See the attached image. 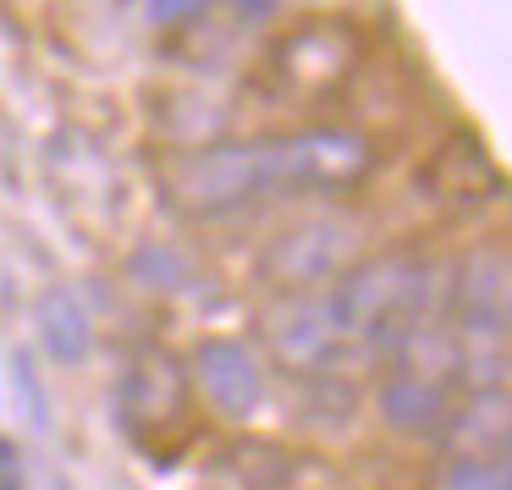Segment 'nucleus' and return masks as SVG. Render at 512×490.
<instances>
[{
	"mask_svg": "<svg viewBox=\"0 0 512 490\" xmlns=\"http://www.w3.org/2000/svg\"><path fill=\"white\" fill-rule=\"evenodd\" d=\"M375 149L347 127H303L254 144H204L166 166V199L193 221L292 193H342L369 177Z\"/></svg>",
	"mask_w": 512,
	"mask_h": 490,
	"instance_id": "nucleus-1",
	"label": "nucleus"
},
{
	"mask_svg": "<svg viewBox=\"0 0 512 490\" xmlns=\"http://www.w3.org/2000/svg\"><path fill=\"white\" fill-rule=\"evenodd\" d=\"M342 347L364 353H397L413 331L441 320V270L424 254H380L358 259L347 276L320 292Z\"/></svg>",
	"mask_w": 512,
	"mask_h": 490,
	"instance_id": "nucleus-2",
	"label": "nucleus"
},
{
	"mask_svg": "<svg viewBox=\"0 0 512 490\" xmlns=\"http://www.w3.org/2000/svg\"><path fill=\"white\" fill-rule=\"evenodd\" d=\"M386 358L391 369L380 380V419L402 435H441L468 391H490V380L479 375L490 369V347L457 336L446 320L413 331Z\"/></svg>",
	"mask_w": 512,
	"mask_h": 490,
	"instance_id": "nucleus-3",
	"label": "nucleus"
},
{
	"mask_svg": "<svg viewBox=\"0 0 512 490\" xmlns=\"http://www.w3.org/2000/svg\"><path fill=\"white\" fill-rule=\"evenodd\" d=\"M358 248H364V226L347 210H320L270 237L265 254H259V276L276 292H309L320 281L331 287L336 276L358 265Z\"/></svg>",
	"mask_w": 512,
	"mask_h": 490,
	"instance_id": "nucleus-4",
	"label": "nucleus"
},
{
	"mask_svg": "<svg viewBox=\"0 0 512 490\" xmlns=\"http://www.w3.org/2000/svg\"><path fill=\"white\" fill-rule=\"evenodd\" d=\"M441 320L479 347L512 336V248L474 243L452 259L441 276Z\"/></svg>",
	"mask_w": 512,
	"mask_h": 490,
	"instance_id": "nucleus-5",
	"label": "nucleus"
},
{
	"mask_svg": "<svg viewBox=\"0 0 512 490\" xmlns=\"http://www.w3.org/2000/svg\"><path fill=\"white\" fill-rule=\"evenodd\" d=\"M116 413H122L127 435L144 446H166L171 435H182L193 413V380L182 358L155 342L133 347L122 380H116Z\"/></svg>",
	"mask_w": 512,
	"mask_h": 490,
	"instance_id": "nucleus-6",
	"label": "nucleus"
},
{
	"mask_svg": "<svg viewBox=\"0 0 512 490\" xmlns=\"http://www.w3.org/2000/svg\"><path fill=\"white\" fill-rule=\"evenodd\" d=\"M259 342L287 375H320L342 353V336L320 292H276L259 309Z\"/></svg>",
	"mask_w": 512,
	"mask_h": 490,
	"instance_id": "nucleus-7",
	"label": "nucleus"
},
{
	"mask_svg": "<svg viewBox=\"0 0 512 490\" xmlns=\"http://www.w3.org/2000/svg\"><path fill=\"white\" fill-rule=\"evenodd\" d=\"M193 386L204 391L221 419H248V413L265 402V369L248 353V342H232V336H204L193 347Z\"/></svg>",
	"mask_w": 512,
	"mask_h": 490,
	"instance_id": "nucleus-8",
	"label": "nucleus"
},
{
	"mask_svg": "<svg viewBox=\"0 0 512 490\" xmlns=\"http://www.w3.org/2000/svg\"><path fill=\"white\" fill-rule=\"evenodd\" d=\"M435 441L452 446V457H507L512 452V397L501 386L468 391Z\"/></svg>",
	"mask_w": 512,
	"mask_h": 490,
	"instance_id": "nucleus-9",
	"label": "nucleus"
},
{
	"mask_svg": "<svg viewBox=\"0 0 512 490\" xmlns=\"http://www.w3.org/2000/svg\"><path fill=\"white\" fill-rule=\"evenodd\" d=\"M347 56H353V45H347L342 28H303L298 39L281 45L276 72L292 94H331L347 78V67H353Z\"/></svg>",
	"mask_w": 512,
	"mask_h": 490,
	"instance_id": "nucleus-10",
	"label": "nucleus"
},
{
	"mask_svg": "<svg viewBox=\"0 0 512 490\" xmlns=\"http://www.w3.org/2000/svg\"><path fill=\"white\" fill-rule=\"evenodd\" d=\"M34 325H39V342H45V353L56 358V364H83V358L94 353V325L67 287H50L45 298H39Z\"/></svg>",
	"mask_w": 512,
	"mask_h": 490,
	"instance_id": "nucleus-11",
	"label": "nucleus"
},
{
	"mask_svg": "<svg viewBox=\"0 0 512 490\" xmlns=\"http://www.w3.org/2000/svg\"><path fill=\"white\" fill-rule=\"evenodd\" d=\"M441 490H512V457H452Z\"/></svg>",
	"mask_w": 512,
	"mask_h": 490,
	"instance_id": "nucleus-12",
	"label": "nucleus"
},
{
	"mask_svg": "<svg viewBox=\"0 0 512 490\" xmlns=\"http://www.w3.org/2000/svg\"><path fill=\"white\" fill-rule=\"evenodd\" d=\"M133 276L144 281V287H182V281H188V270L177 265V254H171V248H138L133 254Z\"/></svg>",
	"mask_w": 512,
	"mask_h": 490,
	"instance_id": "nucleus-13",
	"label": "nucleus"
},
{
	"mask_svg": "<svg viewBox=\"0 0 512 490\" xmlns=\"http://www.w3.org/2000/svg\"><path fill=\"white\" fill-rule=\"evenodd\" d=\"M0 490H28V463L12 435H0Z\"/></svg>",
	"mask_w": 512,
	"mask_h": 490,
	"instance_id": "nucleus-14",
	"label": "nucleus"
},
{
	"mask_svg": "<svg viewBox=\"0 0 512 490\" xmlns=\"http://www.w3.org/2000/svg\"><path fill=\"white\" fill-rule=\"evenodd\" d=\"M507 457H512V452H507Z\"/></svg>",
	"mask_w": 512,
	"mask_h": 490,
	"instance_id": "nucleus-15",
	"label": "nucleus"
}]
</instances>
